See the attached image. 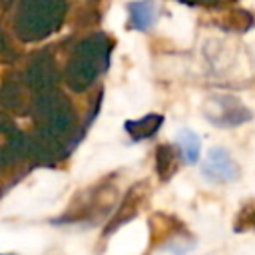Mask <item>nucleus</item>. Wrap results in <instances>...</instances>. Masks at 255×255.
<instances>
[{"mask_svg":"<svg viewBox=\"0 0 255 255\" xmlns=\"http://www.w3.org/2000/svg\"><path fill=\"white\" fill-rule=\"evenodd\" d=\"M203 171L209 177H217V179H233L235 177V165L223 149H213L211 151Z\"/></svg>","mask_w":255,"mask_h":255,"instance_id":"f257e3e1","label":"nucleus"},{"mask_svg":"<svg viewBox=\"0 0 255 255\" xmlns=\"http://www.w3.org/2000/svg\"><path fill=\"white\" fill-rule=\"evenodd\" d=\"M155 18V8L149 0H139L129 4V22L137 30H147L153 24Z\"/></svg>","mask_w":255,"mask_h":255,"instance_id":"f03ea898","label":"nucleus"},{"mask_svg":"<svg viewBox=\"0 0 255 255\" xmlns=\"http://www.w3.org/2000/svg\"><path fill=\"white\" fill-rule=\"evenodd\" d=\"M177 141H179V147H181V151H183V157H185V161H189V163H195V161H197V157H199V149H201L199 137H197L193 131L181 129V131H179V137H177Z\"/></svg>","mask_w":255,"mask_h":255,"instance_id":"7ed1b4c3","label":"nucleus"}]
</instances>
